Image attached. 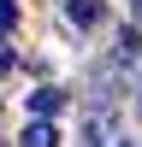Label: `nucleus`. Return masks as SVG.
I'll return each instance as SVG.
<instances>
[{
    "instance_id": "nucleus-1",
    "label": "nucleus",
    "mask_w": 142,
    "mask_h": 147,
    "mask_svg": "<svg viewBox=\"0 0 142 147\" xmlns=\"http://www.w3.org/2000/svg\"><path fill=\"white\" fill-rule=\"evenodd\" d=\"M18 147H59V129L47 124V118H36V124H24V136H18Z\"/></svg>"
},
{
    "instance_id": "nucleus-2",
    "label": "nucleus",
    "mask_w": 142,
    "mask_h": 147,
    "mask_svg": "<svg viewBox=\"0 0 142 147\" xmlns=\"http://www.w3.org/2000/svg\"><path fill=\"white\" fill-rule=\"evenodd\" d=\"M65 18L77 24V30H95V24H101V0H65Z\"/></svg>"
},
{
    "instance_id": "nucleus-3",
    "label": "nucleus",
    "mask_w": 142,
    "mask_h": 147,
    "mask_svg": "<svg viewBox=\"0 0 142 147\" xmlns=\"http://www.w3.org/2000/svg\"><path fill=\"white\" fill-rule=\"evenodd\" d=\"M113 59H118V65H142V30H124V35H118Z\"/></svg>"
},
{
    "instance_id": "nucleus-4",
    "label": "nucleus",
    "mask_w": 142,
    "mask_h": 147,
    "mask_svg": "<svg viewBox=\"0 0 142 147\" xmlns=\"http://www.w3.org/2000/svg\"><path fill=\"white\" fill-rule=\"evenodd\" d=\"M59 106H65V94H59V88H47V82H42L36 94H30V112H36V118H53Z\"/></svg>"
},
{
    "instance_id": "nucleus-5",
    "label": "nucleus",
    "mask_w": 142,
    "mask_h": 147,
    "mask_svg": "<svg viewBox=\"0 0 142 147\" xmlns=\"http://www.w3.org/2000/svg\"><path fill=\"white\" fill-rule=\"evenodd\" d=\"M12 24H18V6H12V0H0V35H6Z\"/></svg>"
},
{
    "instance_id": "nucleus-6",
    "label": "nucleus",
    "mask_w": 142,
    "mask_h": 147,
    "mask_svg": "<svg viewBox=\"0 0 142 147\" xmlns=\"http://www.w3.org/2000/svg\"><path fill=\"white\" fill-rule=\"evenodd\" d=\"M12 65H18V59H12V53H6V47H0V77H6V71H12Z\"/></svg>"
},
{
    "instance_id": "nucleus-7",
    "label": "nucleus",
    "mask_w": 142,
    "mask_h": 147,
    "mask_svg": "<svg viewBox=\"0 0 142 147\" xmlns=\"http://www.w3.org/2000/svg\"><path fill=\"white\" fill-rule=\"evenodd\" d=\"M83 147H101V141H83Z\"/></svg>"
},
{
    "instance_id": "nucleus-8",
    "label": "nucleus",
    "mask_w": 142,
    "mask_h": 147,
    "mask_svg": "<svg viewBox=\"0 0 142 147\" xmlns=\"http://www.w3.org/2000/svg\"><path fill=\"white\" fill-rule=\"evenodd\" d=\"M118 147H130V141H118Z\"/></svg>"
},
{
    "instance_id": "nucleus-9",
    "label": "nucleus",
    "mask_w": 142,
    "mask_h": 147,
    "mask_svg": "<svg viewBox=\"0 0 142 147\" xmlns=\"http://www.w3.org/2000/svg\"><path fill=\"white\" fill-rule=\"evenodd\" d=\"M136 12H142V0H136Z\"/></svg>"
}]
</instances>
